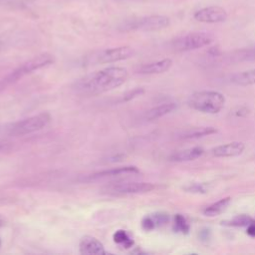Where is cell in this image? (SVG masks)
<instances>
[{
    "mask_svg": "<svg viewBox=\"0 0 255 255\" xmlns=\"http://www.w3.org/2000/svg\"><path fill=\"white\" fill-rule=\"evenodd\" d=\"M141 225H142V228L144 230H152L155 228V223H154V220L152 218V216H145L143 219H142V222H141Z\"/></svg>",
    "mask_w": 255,
    "mask_h": 255,
    "instance_id": "22",
    "label": "cell"
},
{
    "mask_svg": "<svg viewBox=\"0 0 255 255\" xmlns=\"http://www.w3.org/2000/svg\"><path fill=\"white\" fill-rule=\"evenodd\" d=\"M228 17L227 11L220 6H209L197 10L193 14V18L201 23L214 24L224 22Z\"/></svg>",
    "mask_w": 255,
    "mask_h": 255,
    "instance_id": "9",
    "label": "cell"
},
{
    "mask_svg": "<svg viewBox=\"0 0 255 255\" xmlns=\"http://www.w3.org/2000/svg\"><path fill=\"white\" fill-rule=\"evenodd\" d=\"M245 149V143L242 141H231L225 144L215 146L211 149V153L216 157H231L240 155Z\"/></svg>",
    "mask_w": 255,
    "mask_h": 255,
    "instance_id": "11",
    "label": "cell"
},
{
    "mask_svg": "<svg viewBox=\"0 0 255 255\" xmlns=\"http://www.w3.org/2000/svg\"><path fill=\"white\" fill-rule=\"evenodd\" d=\"M172 66V61L171 59H163L160 61L144 64L137 68L136 73L141 74V75H151V74H160L164 73L167 70L170 69Z\"/></svg>",
    "mask_w": 255,
    "mask_h": 255,
    "instance_id": "13",
    "label": "cell"
},
{
    "mask_svg": "<svg viewBox=\"0 0 255 255\" xmlns=\"http://www.w3.org/2000/svg\"><path fill=\"white\" fill-rule=\"evenodd\" d=\"M188 106L204 114H217L225 105V97L216 91H199L188 98Z\"/></svg>",
    "mask_w": 255,
    "mask_h": 255,
    "instance_id": "2",
    "label": "cell"
},
{
    "mask_svg": "<svg viewBox=\"0 0 255 255\" xmlns=\"http://www.w3.org/2000/svg\"><path fill=\"white\" fill-rule=\"evenodd\" d=\"M230 82L238 86L255 85V69L236 73L230 77Z\"/></svg>",
    "mask_w": 255,
    "mask_h": 255,
    "instance_id": "16",
    "label": "cell"
},
{
    "mask_svg": "<svg viewBox=\"0 0 255 255\" xmlns=\"http://www.w3.org/2000/svg\"><path fill=\"white\" fill-rule=\"evenodd\" d=\"M216 131H217L216 128H212V127L197 128H194V129L188 131V132L185 133L182 137H183V138H187V139H190V138H199V137H202V136H205V135H209V134L215 133Z\"/></svg>",
    "mask_w": 255,
    "mask_h": 255,
    "instance_id": "19",
    "label": "cell"
},
{
    "mask_svg": "<svg viewBox=\"0 0 255 255\" xmlns=\"http://www.w3.org/2000/svg\"><path fill=\"white\" fill-rule=\"evenodd\" d=\"M174 228H175V230H177L179 232H187L189 229V226H188L185 218L183 216H181L180 214H177L175 216Z\"/></svg>",
    "mask_w": 255,
    "mask_h": 255,
    "instance_id": "20",
    "label": "cell"
},
{
    "mask_svg": "<svg viewBox=\"0 0 255 255\" xmlns=\"http://www.w3.org/2000/svg\"><path fill=\"white\" fill-rule=\"evenodd\" d=\"M0 244H1V240H0Z\"/></svg>",
    "mask_w": 255,
    "mask_h": 255,
    "instance_id": "26",
    "label": "cell"
},
{
    "mask_svg": "<svg viewBox=\"0 0 255 255\" xmlns=\"http://www.w3.org/2000/svg\"><path fill=\"white\" fill-rule=\"evenodd\" d=\"M138 173H139V170L135 166H121L117 168L105 169V170L87 175L85 178H83V181H94V180L114 178V177H119L124 175H134Z\"/></svg>",
    "mask_w": 255,
    "mask_h": 255,
    "instance_id": "10",
    "label": "cell"
},
{
    "mask_svg": "<svg viewBox=\"0 0 255 255\" xmlns=\"http://www.w3.org/2000/svg\"><path fill=\"white\" fill-rule=\"evenodd\" d=\"M51 122V116L48 113H41L13 124L9 128V133L12 135H25L46 128Z\"/></svg>",
    "mask_w": 255,
    "mask_h": 255,
    "instance_id": "4",
    "label": "cell"
},
{
    "mask_svg": "<svg viewBox=\"0 0 255 255\" xmlns=\"http://www.w3.org/2000/svg\"><path fill=\"white\" fill-rule=\"evenodd\" d=\"M177 108V105L175 103H165L159 106H156L152 109H150L146 115L145 118L147 120H156L159 119L171 112H173Z\"/></svg>",
    "mask_w": 255,
    "mask_h": 255,
    "instance_id": "15",
    "label": "cell"
},
{
    "mask_svg": "<svg viewBox=\"0 0 255 255\" xmlns=\"http://www.w3.org/2000/svg\"><path fill=\"white\" fill-rule=\"evenodd\" d=\"M213 40V36L208 33L194 32L177 38L173 46L177 51H192L211 44Z\"/></svg>",
    "mask_w": 255,
    "mask_h": 255,
    "instance_id": "5",
    "label": "cell"
},
{
    "mask_svg": "<svg viewBox=\"0 0 255 255\" xmlns=\"http://www.w3.org/2000/svg\"><path fill=\"white\" fill-rule=\"evenodd\" d=\"M53 63H54V57L51 54L44 53V54L38 55V56L28 60L27 62L21 64L18 68L13 70L8 76H6L3 79V81L0 83V85H1V87H3V86L13 84V83L17 82L18 80L22 79L23 77H25L26 75H29L39 69L45 68Z\"/></svg>",
    "mask_w": 255,
    "mask_h": 255,
    "instance_id": "3",
    "label": "cell"
},
{
    "mask_svg": "<svg viewBox=\"0 0 255 255\" xmlns=\"http://www.w3.org/2000/svg\"><path fill=\"white\" fill-rule=\"evenodd\" d=\"M114 241L118 245L124 247V248H129L133 245V241L131 237L128 235V233L126 230H118L114 233Z\"/></svg>",
    "mask_w": 255,
    "mask_h": 255,
    "instance_id": "18",
    "label": "cell"
},
{
    "mask_svg": "<svg viewBox=\"0 0 255 255\" xmlns=\"http://www.w3.org/2000/svg\"><path fill=\"white\" fill-rule=\"evenodd\" d=\"M247 233L250 235V236H253L255 237V221H251L248 225V228H247Z\"/></svg>",
    "mask_w": 255,
    "mask_h": 255,
    "instance_id": "24",
    "label": "cell"
},
{
    "mask_svg": "<svg viewBox=\"0 0 255 255\" xmlns=\"http://www.w3.org/2000/svg\"><path fill=\"white\" fill-rule=\"evenodd\" d=\"M252 221V219L245 215V214H241V215H237L236 217H234L231 221H230V225L233 226H245V225H249V223Z\"/></svg>",
    "mask_w": 255,
    "mask_h": 255,
    "instance_id": "21",
    "label": "cell"
},
{
    "mask_svg": "<svg viewBox=\"0 0 255 255\" xmlns=\"http://www.w3.org/2000/svg\"><path fill=\"white\" fill-rule=\"evenodd\" d=\"M168 25V17L162 15H150L141 17L136 20H132L127 25V29L141 31H157L166 28Z\"/></svg>",
    "mask_w": 255,
    "mask_h": 255,
    "instance_id": "8",
    "label": "cell"
},
{
    "mask_svg": "<svg viewBox=\"0 0 255 255\" xmlns=\"http://www.w3.org/2000/svg\"><path fill=\"white\" fill-rule=\"evenodd\" d=\"M133 54H134L133 49L128 46L110 48V49L102 50V51L94 54L89 59L88 63H92V64L114 63V62L127 60V59L132 57Z\"/></svg>",
    "mask_w": 255,
    "mask_h": 255,
    "instance_id": "6",
    "label": "cell"
},
{
    "mask_svg": "<svg viewBox=\"0 0 255 255\" xmlns=\"http://www.w3.org/2000/svg\"><path fill=\"white\" fill-rule=\"evenodd\" d=\"M143 92H144V91H143L142 89H135V90H133V91L128 92V94H126V95L124 96V98H123L121 101H122V102H124V101H129V100H131V99H133V98H136L137 96L141 95Z\"/></svg>",
    "mask_w": 255,
    "mask_h": 255,
    "instance_id": "23",
    "label": "cell"
},
{
    "mask_svg": "<svg viewBox=\"0 0 255 255\" xmlns=\"http://www.w3.org/2000/svg\"><path fill=\"white\" fill-rule=\"evenodd\" d=\"M204 150L200 146H195L183 150H179L177 152H174L173 154L170 155V160L172 161H177V162H182V161H189V160H194L198 157H200L203 154Z\"/></svg>",
    "mask_w": 255,
    "mask_h": 255,
    "instance_id": "14",
    "label": "cell"
},
{
    "mask_svg": "<svg viewBox=\"0 0 255 255\" xmlns=\"http://www.w3.org/2000/svg\"><path fill=\"white\" fill-rule=\"evenodd\" d=\"M3 148H4V145L0 142V150H1V149H3Z\"/></svg>",
    "mask_w": 255,
    "mask_h": 255,
    "instance_id": "25",
    "label": "cell"
},
{
    "mask_svg": "<svg viewBox=\"0 0 255 255\" xmlns=\"http://www.w3.org/2000/svg\"><path fill=\"white\" fill-rule=\"evenodd\" d=\"M80 253L83 255H103L106 250L102 242L92 236H85L81 239L79 244Z\"/></svg>",
    "mask_w": 255,
    "mask_h": 255,
    "instance_id": "12",
    "label": "cell"
},
{
    "mask_svg": "<svg viewBox=\"0 0 255 255\" xmlns=\"http://www.w3.org/2000/svg\"><path fill=\"white\" fill-rule=\"evenodd\" d=\"M155 185L150 182H138V181H124L118 183H112L105 187V191L113 195L123 194H137L145 193L153 190Z\"/></svg>",
    "mask_w": 255,
    "mask_h": 255,
    "instance_id": "7",
    "label": "cell"
},
{
    "mask_svg": "<svg viewBox=\"0 0 255 255\" xmlns=\"http://www.w3.org/2000/svg\"><path fill=\"white\" fill-rule=\"evenodd\" d=\"M230 201H231V198L229 196L228 197H224V198L218 200L217 202L207 206L203 210V213H204L205 216H208V217L217 216V215L222 213L227 208V206L229 205Z\"/></svg>",
    "mask_w": 255,
    "mask_h": 255,
    "instance_id": "17",
    "label": "cell"
},
{
    "mask_svg": "<svg viewBox=\"0 0 255 255\" xmlns=\"http://www.w3.org/2000/svg\"><path fill=\"white\" fill-rule=\"evenodd\" d=\"M128 79V71L122 67H109L78 79L73 86L80 95L93 96L114 90Z\"/></svg>",
    "mask_w": 255,
    "mask_h": 255,
    "instance_id": "1",
    "label": "cell"
}]
</instances>
